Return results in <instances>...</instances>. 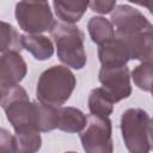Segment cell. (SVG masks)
Instances as JSON below:
<instances>
[{
  "instance_id": "obj_1",
  "label": "cell",
  "mask_w": 153,
  "mask_h": 153,
  "mask_svg": "<svg viewBox=\"0 0 153 153\" xmlns=\"http://www.w3.org/2000/svg\"><path fill=\"white\" fill-rule=\"evenodd\" d=\"M75 86V75L67 66H51L39 75L36 97L43 103L61 106L71 98Z\"/></svg>"
},
{
  "instance_id": "obj_2",
  "label": "cell",
  "mask_w": 153,
  "mask_h": 153,
  "mask_svg": "<svg viewBox=\"0 0 153 153\" xmlns=\"http://www.w3.org/2000/svg\"><path fill=\"white\" fill-rule=\"evenodd\" d=\"M55 45L59 60L73 69H82L87 62L84 39L85 35L79 26L69 23H56L49 31Z\"/></svg>"
},
{
  "instance_id": "obj_3",
  "label": "cell",
  "mask_w": 153,
  "mask_h": 153,
  "mask_svg": "<svg viewBox=\"0 0 153 153\" xmlns=\"http://www.w3.org/2000/svg\"><path fill=\"white\" fill-rule=\"evenodd\" d=\"M1 108L14 131L35 128V103L19 85L1 88Z\"/></svg>"
},
{
  "instance_id": "obj_4",
  "label": "cell",
  "mask_w": 153,
  "mask_h": 153,
  "mask_svg": "<svg viewBox=\"0 0 153 153\" xmlns=\"http://www.w3.org/2000/svg\"><path fill=\"white\" fill-rule=\"evenodd\" d=\"M151 117L140 108L126 110L121 116V131L127 149L131 153H147L151 151L148 140Z\"/></svg>"
},
{
  "instance_id": "obj_5",
  "label": "cell",
  "mask_w": 153,
  "mask_h": 153,
  "mask_svg": "<svg viewBox=\"0 0 153 153\" xmlns=\"http://www.w3.org/2000/svg\"><path fill=\"white\" fill-rule=\"evenodd\" d=\"M19 27L26 33L50 31L57 23L47 0H20L14 10Z\"/></svg>"
},
{
  "instance_id": "obj_6",
  "label": "cell",
  "mask_w": 153,
  "mask_h": 153,
  "mask_svg": "<svg viewBox=\"0 0 153 153\" xmlns=\"http://www.w3.org/2000/svg\"><path fill=\"white\" fill-rule=\"evenodd\" d=\"M80 141L87 153H111L114 151L112 124L109 116L93 114L87 116V123L80 131Z\"/></svg>"
},
{
  "instance_id": "obj_7",
  "label": "cell",
  "mask_w": 153,
  "mask_h": 153,
  "mask_svg": "<svg viewBox=\"0 0 153 153\" xmlns=\"http://www.w3.org/2000/svg\"><path fill=\"white\" fill-rule=\"evenodd\" d=\"M115 35L127 43L131 60L153 63V25L149 22L126 32H115Z\"/></svg>"
},
{
  "instance_id": "obj_8",
  "label": "cell",
  "mask_w": 153,
  "mask_h": 153,
  "mask_svg": "<svg viewBox=\"0 0 153 153\" xmlns=\"http://www.w3.org/2000/svg\"><path fill=\"white\" fill-rule=\"evenodd\" d=\"M98 79L102 86L112 97L115 103L121 102L131 94V75L127 65L118 67L102 66L98 73Z\"/></svg>"
},
{
  "instance_id": "obj_9",
  "label": "cell",
  "mask_w": 153,
  "mask_h": 153,
  "mask_svg": "<svg viewBox=\"0 0 153 153\" xmlns=\"http://www.w3.org/2000/svg\"><path fill=\"white\" fill-rule=\"evenodd\" d=\"M27 73V66L18 51L1 53L0 57V86L1 88L19 84Z\"/></svg>"
},
{
  "instance_id": "obj_10",
  "label": "cell",
  "mask_w": 153,
  "mask_h": 153,
  "mask_svg": "<svg viewBox=\"0 0 153 153\" xmlns=\"http://www.w3.org/2000/svg\"><path fill=\"white\" fill-rule=\"evenodd\" d=\"M98 47L99 62L104 67L124 66L128 63L129 60H131L127 43L116 35L114 38L102 43Z\"/></svg>"
},
{
  "instance_id": "obj_11",
  "label": "cell",
  "mask_w": 153,
  "mask_h": 153,
  "mask_svg": "<svg viewBox=\"0 0 153 153\" xmlns=\"http://www.w3.org/2000/svg\"><path fill=\"white\" fill-rule=\"evenodd\" d=\"M90 0H53V6L56 17L63 22L74 24L78 23L85 14Z\"/></svg>"
},
{
  "instance_id": "obj_12",
  "label": "cell",
  "mask_w": 153,
  "mask_h": 153,
  "mask_svg": "<svg viewBox=\"0 0 153 153\" xmlns=\"http://www.w3.org/2000/svg\"><path fill=\"white\" fill-rule=\"evenodd\" d=\"M35 127L42 133L59 128V106L35 100Z\"/></svg>"
},
{
  "instance_id": "obj_13",
  "label": "cell",
  "mask_w": 153,
  "mask_h": 153,
  "mask_svg": "<svg viewBox=\"0 0 153 153\" xmlns=\"http://www.w3.org/2000/svg\"><path fill=\"white\" fill-rule=\"evenodd\" d=\"M23 45L35 60L45 61L54 55V45L50 38L41 33L23 35Z\"/></svg>"
},
{
  "instance_id": "obj_14",
  "label": "cell",
  "mask_w": 153,
  "mask_h": 153,
  "mask_svg": "<svg viewBox=\"0 0 153 153\" xmlns=\"http://www.w3.org/2000/svg\"><path fill=\"white\" fill-rule=\"evenodd\" d=\"M59 128L66 133H80L86 123L87 116L74 106H59Z\"/></svg>"
},
{
  "instance_id": "obj_15",
  "label": "cell",
  "mask_w": 153,
  "mask_h": 153,
  "mask_svg": "<svg viewBox=\"0 0 153 153\" xmlns=\"http://www.w3.org/2000/svg\"><path fill=\"white\" fill-rule=\"evenodd\" d=\"M87 30L92 42L98 45L115 37L114 24L111 23V20L100 16L90 18V20L87 22Z\"/></svg>"
},
{
  "instance_id": "obj_16",
  "label": "cell",
  "mask_w": 153,
  "mask_h": 153,
  "mask_svg": "<svg viewBox=\"0 0 153 153\" xmlns=\"http://www.w3.org/2000/svg\"><path fill=\"white\" fill-rule=\"evenodd\" d=\"M114 99L104 87L93 88L87 99L88 110L93 115L110 116L114 111Z\"/></svg>"
},
{
  "instance_id": "obj_17",
  "label": "cell",
  "mask_w": 153,
  "mask_h": 153,
  "mask_svg": "<svg viewBox=\"0 0 153 153\" xmlns=\"http://www.w3.org/2000/svg\"><path fill=\"white\" fill-rule=\"evenodd\" d=\"M41 131L35 128H27L14 134V152L19 153H33L41 149L42 137Z\"/></svg>"
},
{
  "instance_id": "obj_18",
  "label": "cell",
  "mask_w": 153,
  "mask_h": 153,
  "mask_svg": "<svg viewBox=\"0 0 153 153\" xmlns=\"http://www.w3.org/2000/svg\"><path fill=\"white\" fill-rule=\"evenodd\" d=\"M24 49L23 45V35H20L14 26L6 22H1V43L0 51H18L20 53Z\"/></svg>"
},
{
  "instance_id": "obj_19",
  "label": "cell",
  "mask_w": 153,
  "mask_h": 153,
  "mask_svg": "<svg viewBox=\"0 0 153 153\" xmlns=\"http://www.w3.org/2000/svg\"><path fill=\"white\" fill-rule=\"evenodd\" d=\"M131 79L140 90L151 92L153 87V63L141 62L131 72Z\"/></svg>"
},
{
  "instance_id": "obj_20",
  "label": "cell",
  "mask_w": 153,
  "mask_h": 153,
  "mask_svg": "<svg viewBox=\"0 0 153 153\" xmlns=\"http://www.w3.org/2000/svg\"><path fill=\"white\" fill-rule=\"evenodd\" d=\"M91 11L99 14H109L116 7V0H90Z\"/></svg>"
},
{
  "instance_id": "obj_21",
  "label": "cell",
  "mask_w": 153,
  "mask_h": 153,
  "mask_svg": "<svg viewBox=\"0 0 153 153\" xmlns=\"http://www.w3.org/2000/svg\"><path fill=\"white\" fill-rule=\"evenodd\" d=\"M0 149L14 152V135H11L4 128L0 130Z\"/></svg>"
},
{
  "instance_id": "obj_22",
  "label": "cell",
  "mask_w": 153,
  "mask_h": 153,
  "mask_svg": "<svg viewBox=\"0 0 153 153\" xmlns=\"http://www.w3.org/2000/svg\"><path fill=\"white\" fill-rule=\"evenodd\" d=\"M131 4L139 5V6H143L146 7L151 14H153V0H128Z\"/></svg>"
},
{
  "instance_id": "obj_23",
  "label": "cell",
  "mask_w": 153,
  "mask_h": 153,
  "mask_svg": "<svg viewBox=\"0 0 153 153\" xmlns=\"http://www.w3.org/2000/svg\"><path fill=\"white\" fill-rule=\"evenodd\" d=\"M151 93H152V96H153V87H152V90H151Z\"/></svg>"
},
{
  "instance_id": "obj_24",
  "label": "cell",
  "mask_w": 153,
  "mask_h": 153,
  "mask_svg": "<svg viewBox=\"0 0 153 153\" xmlns=\"http://www.w3.org/2000/svg\"><path fill=\"white\" fill-rule=\"evenodd\" d=\"M151 123H152V127H153V118L151 120Z\"/></svg>"
}]
</instances>
